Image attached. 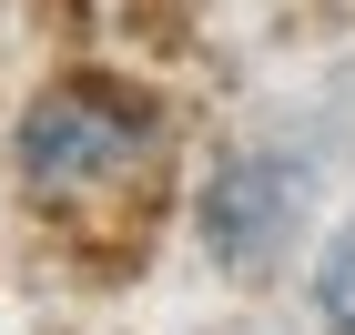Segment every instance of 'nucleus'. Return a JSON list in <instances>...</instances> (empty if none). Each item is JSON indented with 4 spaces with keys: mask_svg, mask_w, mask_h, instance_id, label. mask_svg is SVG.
Segmentation results:
<instances>
[{
    "mask_svg": "<svg viewBox=\"0 0 355 335\" xmlns=\"http://www.w3.org/2000/svg\"><path fill=\"white\" fill-rule=\"evenodd\" d=\"M315 315H325L335 335H355V223L325 244V264H315Z\"/></svg>",
    "mask_w": 355,
    "mask_h": 335,
    "instance_id": "nucleus-3",
    "label": "nucleus"
},
{
    "mask_svg": "<svg viewBox=\"0 0 355 335\" xmlns=\"http://www.w3.org/2000/svg\"><path fill=\"white\" fill-rule=\"evenodd\" d=\"M295 223H304V163L264 153V142L223 153L203 173V194H193V234H203V254L223 275H264L274 254L295 244Z\"/></svg>",
    "mask_w": 355,
    "mask_h": 335,
    "instance_id": "nucleus-2",
    "label": "nucleus"
},
{
    "mask_svg": "<svg viewBox=\"0 0 355 335\" xmlns=\"http://www.w3.org/2000/svg\"><path fill=\"white\" fill-rule=\"evenodd\" d=\"M153 153H163V102L112 82V71H71V82L31 92L21 132H10V163H21L31 203H102Z\"/></svg>",
    "mask_w": 355,
    "mask_h": 335,
    "instance_id": "nucleus-1",
    "label": "nucleus"
}]
</instances>
